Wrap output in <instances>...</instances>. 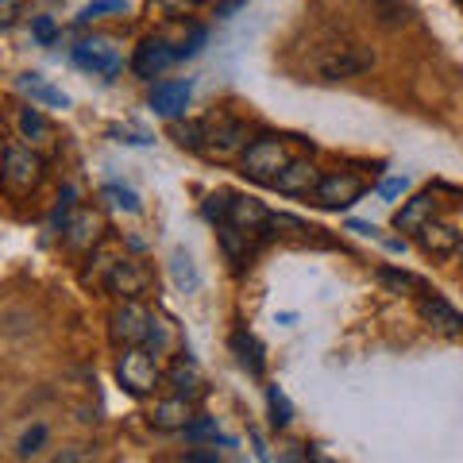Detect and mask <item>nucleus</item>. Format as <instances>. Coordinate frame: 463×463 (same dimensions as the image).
I'll return each mask as SVG.
<instances>
[{"instance_id":"1","label":"nucleus","mask_w":463,"mask_h":463,"mask_svg":"<svg viewBox=\"0 0 463 463\" xmlns=\"http://www.w3.org/2000/svg\"><path fill=\"white\" fill-rule=\"evenodd\" d=\"M286 163H289V151L279 136H263V139L248 143V151H243V174L255 182H267V185L279 178V170Z\"/></svg>"},{"instance_id":"2","label":"nucleus","mask_w":463,"mask_h":463,"mask_svg":"<svg viewBox=\"0 0 463 463\" xmlns=\"http://www.w3.org/2000/svg\"><path fill=\"white\" fill-rule=\"evenodd\" d=\"M371 66H374V54L364 47H328L313 62V74H317V81H340V78L364 74Z\"/></svg>"},{"instance_id":"3","label":"nucleus","mask_w":463,"mask_h":463,"mask_svg":"<svg viewBox=\"0 0 463 463\" xmlns=\"http://www.w3.org/2000/svg\"><path fill=\"white\" fill-rule=\"evenodd\" d=\"M116 379H120L132 394H151V390L158 386V364H155V355L147 352V347H124V355H120V364H116Z\"/></svg>"},{"instance_id":"4","label":"nucleus","mask_w":463,"mask_h":463,"mask_svg":"<svg viewBox=\"0 0 463 463\" xmlns=\"http://www.w3.org/2000/svg\"><path fill=\"white\" fill-rule=\"evenodd\" d=\"M105 286L112 294H120L124 301H139L151 294L155 286V270L147 263H139V259H116L105 274Z\"/></svg>"},{"instance_id":"5","label":"nucleus","mask_w":463,"mask_h":463,"mask_svg":"<svg viewBox=\"0 0 463 463\" xmlns=\"http://www.w3.org/2000/svg\"><path fill=\"white\" fill-rule=\"evenodd\" d=\"M151 325H155V313H147L139 301H124V306L112 313L109 336L116 347H139L151 340Z\"/></svg>"},{"instance_id":"6","label":"nucleus","mask_w":463,"mask_h":463,"mask_svg":"<svg viewBox=\"0 0 463 463\" xmlns=\"http://www.w3.org/2000/svg\"><path fill=\"white\" fill-rule=\"evenodd\" d=\"M74 62L90 74H100V78H116L124 70V54L116 47L112 39L105 35H93V39H81L74 47Z\"/></svg>"},{"instance_id":"7","label":"nucleus","mask_w":463,"mask_h":463,"mask_svg":"<svg viewBox=\"0 0 463 463\" xmlns=\"http://www.w3.org/2000/svg\"><path fill=\"white\" fill-rule=\"evenodd\" d=\"M359 197H364V182L347 170L321 174V182H317V190H313V201L321 209H347V205H355Z\"/></svg>"},{"instance_id":"8","label":"nucleus","mask_w":463,"mask_h":463,"mask_svg":"<svg viewBox=\"0 0 463 463\" xmlns=\"http://www.w3.org/2000/svg\"><path fill=\"white\" fill-rule=\"evenodd\" d=\"M39 174H43L39 155L20 147V143H8L5 147V185H8V194H27L39 182Z\"/></svg>"},{"instance_id":"9","label":"nucleus","mask_w":463,"mask_h":463,"mask_svg":"<svg viewBox=\"0 0 463 463\" xmlns=\"http://www.w3.org/2000/svg\"><path fill=\"white\" fill-rule=\"evenodd\" d=\"M248 139V128L240 120H228V116H216V120H205V143H201V155L209 158H228L243 147Z\"/></svg>"},{"instance_id":"10","label":"nucleus","mask_w":463,"mask_h":463,"mask_svg":"<svg viewBox=\"0 0 463 463\" xmlns=\"http://www.w3.org/2000/svg\"><path fill=\"white\" fill-rule=\"evenodd\" d=\"M170 62H178V47H170L166 39L151 35V39H143L139 47H136L132 74H136V78H143V81H151V78L163 74V70H166Z\"/></svg>"},{"instance_id":"11","label":"nucleus","mask_w":463,"mask_h":463,"mask_svg":"<svg viewBox=\"0 0 463 463\" xmlns=\"http://www.w3.org/2000/svg\"><path fill=\"white\" fill-rule=\"evenodd\" d=\"M317 182H321V174H317L313 163H306V158H289V163L279 170V178L270 182V190H279L286 197H309L317 190Z\"/></svg>"},{"instance_id":"12","label":"nucleus","mask_w":463,"mask_h":463,"mask_svg":"<svg viewBox=\"0 0 463 463\" xmlns=\"http://www.w3.org/2000/svg\"><path fill=\"white\" fill-rule=\"evenodd\" d=\"M190 100H194V85L190 81H158L151 90V109L158 116H166V120H178V116H185Z\"/></svg>"},{"instance_id":"13","label":"nucleus","mask_w":463,"mask_h":463,"mask_svg":"<svg viewBox=\"0 0 463 463\" xmlns=\"http://www.w3.org/2000/svg\"><path fill=\"white\" fill-rule=\"evenodd\" d=\"M228 224H236L240 232H248L251 240H263L270 232V213L259 205L255 197H232V213H228Z\"/></svg>"},{"instance_id":"14","label":"nucleus","mask_w":463,"mask_h":463,"mask_svg":"<svg viewBox=\"0 0 463 463\" xmlns=\"http://www.w3.org/2000/svg\"><path fill=\"white\" fill-rule=\"evenodd\" d=\"M417 313H421V321H429L437 332H448V336L463 332V313H456L444 298H429V294H421V301H417Z\"/></svg>"},{"instance_id":"15","label":"nucleus","mask_w":463,"mask_h":463,"mask_svg":"<svg viewBox=\"0 0 463 463\" xmlns=\"http://www.w3.org/2000/svg\"><path fill=\"white\" fill-rule=\"evenodd\" d=\"M432 216H437V194H417V197H410L405 205L398 209V216H394V228L398 232H421Z\"/></svg>"},{"instance_id":"16","label":"nucleus","mask_w":463,"mask_h":463,"mask_svg":"<svg viewBox=\"0 0 463 463\" xmlns=\"http://www.w3.org/2000/svg\"><path fill=\"white\" fill-rule=\"evenodd\" d=\"M97 228H100L97 213H93V209H78V213L62 224V232H66V248H70V251L93 248V243H97Z\"/></svg>"},{"instance_id":"17","label":"nucleus","mask_w":463,"mask_h":463,"mask_svg":"<svg viewBox=\"0 0 463 463\" xmlns=\"http://www.w3.org/2000/svg\"><path fill=\"white\" fill-rule=\"evenodd\" d=\"M417 240H421V248L437 259L459 251V232L452 224H440V221H429L421 232H417Z\"/></svg>"},{"instance_id":"18","label":"nucleus","mask_w":463,"mask_h":463,"mask_svg":"<svg viewBox=\"0 0 463 463\" xmlns=\"http://www.w3.org/2000/svg\"><path fill=\"white\" fill-rule=\"evenodd\" d=\"M20 90L32 97V100H39V105H51V109H70V97L62 93V90H54V85H47L43 81V74H24L20 81Z\"/></svg>"},{"instance_id":"19","label":"nucleus","mask_w":463,"mask_h":463,"mask_svg":"<svg viewBox=\"0 0 463 463\" xmlns=\"http://www.w3.org/2000/svg\"><path fill=\"white\" fill-rule=\"evenodd\" d=\"M232 352H236L240 367L248 371L251 379L263 374V347H259V340L251 336V332H236V336H232Z\"/></svg>"},{"instance_id":"20","label":"nucleus","mask_w":463,"mask_h":463,"mask_svg":"<svg viewBox=\"0 0 463 463\" xmlns=\"http://www.w3.org/2000/svg\"><path fill=\"white\" fill-rule=\"evenodd\" d=\"M151 421H155V429H185L190 425V398H170V402H163V405H155V413H151Z\"/></svg>"},{"instance_id":"21","label":"nucleus","mask_w":463,"mask_h":463,"mask_svg":"<svg viewBox=\"0 0 463 463\" xmlns=\"http://www.w3.org/2000/svg\"><path fill=\"white\" fill-rule=\"evenodd\" d=\"M170 274H174V286L182 289V294H197L201 289V274H197V267H194V259H190V251H174L170 255Z\"/></svg>"},{"instance_id":"22","label":"nucleus","mask_w":463,"mask_h":463,"mask_svg":"<svg viewBox=\"0 0 463 463\" xmlns=\"http://www.w3.org/2000/svg\"><path fill=\"white\" fill-rule=\"evenodd\" d=\"M20 132H24V139H32V143H51L54 128L35 105H27V109H20Z\"/></svg>"},{"instance_id":"23","label":"nucleus","mask_w":463,"mask_h":463,"mask_svg":"<svg viewBox=\"0 0 463 463\" xmlns=\"http://www.w3.org/2000/svg\"><path fill=\"white\" fill-rule=\"evenodd\" d=\"M190 352H182V359H178V367L170 371V383H174V390H178L182 398H194L197 394V386H201V379H197V367H194V359H185Z\"/></svg>"},{"instance_id":"24","label":"nucleus","mask_w":463,"mask_h":463,"mask_svg":"<svg viewBox=\"0 0 463 463\" xmlns=\"http://www.w3.org/2000/svg\"><path fill=\"white\" fill-rule=\"evenodd\" d=\"M379 282L383 286H390V289H413V294H425V282L417 279V274H405V270H394V267H383L379 270Z\"/></svg>"},{"instance_id":"25","label":"nucleus","mask_w":463,"mask_h":463,"mask_svg":"<svg viewBox=\"0 0 463 463\" xmlns=\"http://www.w3.org/2000/svg\"><path fill=\"white\" fill-rule=\"evenodd\" d=\"M267 402H270V425L274 429H286L289 421H294V405H289V398L282 394L279 386L267 390Z\"/></svg>"},{"instance_id":"26","label":"nucleus","mask_w":463,"mask_h":463,"mask_svg":"<svg viewBox=\"0 0 463 463\" xmlns=\"http://www.w3.org/2000/svg\"><path fill=\"white\" fill-rule=\"evenodd\" d=\"M105 197L112 201L116 209H128V213H139V197L128 190V185H120V182H109L105 185Z\"/></svg>"},{"instance_id":"27","label":"nucleus","mask_w":463,"mask_h":463,"mask_svg":"<svg viewBox=\"0 0 463 463\" xmlns=\"http://www.w3.org/2000/svg\"><path fill=\"white\" fill-rule=\"evenodd\" d=\"M228 213H232V194H213V197L205 201V216H209L213 224H224Z\"/></svg>"},{"instance_id":"28","label":"nucleus","mask_w":463,"mask_h":463,"mask_svg":"<svg viewBox=\"0 0 463 463\" xmlns=\"http://www.w3.org/2000/svg\"><path fill=\"white\" fill-rule=\"evenodd\" d=\"M151 8L158 12H170V16H182V12H197V8H205L209 0H147Z\"/></svg>"},{"instance_id":"29","label":"nucleus","mask_w":463,"mask_h":463,"mask_svg":"<svg viewBox=\"0 0 463 463\" xmlns=\"http://www.w3.org/2000/svg\"><path fill=\"white\" fill-rule=\"evenodd\" d=\"M105 12H124V0H97V5H90V8H81V16H78V24H90L93 16H105Z\"/></svg>"},{"instance_id":"30","label":"nucleus","mask_w":463,"mask_h":463,"mask_svg":"<svg viewBox=\"0 0 463 463\" xmlns=\"http://www.w3.org/2000/svg\"><path fill=\"white\" fill-rule=\"evenodd\" d=\"M32 35L43 43V47H51L54 35H58V27H54V20H51V16H35V20H32Z\"/></svg>"},{"instance_id":"31","label":"nucleus","mask_w":463,"mask_h":463,"mask_svg":"<svg viewBox=\"0 0 463 463\" xmlns=\"http://www.w3.org/2000/svg\"><path fill=\"white\" fill-rule=\"evenodd\" d=\"M182 432H185V440H205V437H213V440H216V425L209 421V417H201V421H190Z\"/></svg>"},{"instance_id":"32","label":"nucleus","mask_w":463,"mask_h":463,"mask_svg":"<svg viewBox=\"0 0 463 463\" xmlns=\"http://www.w3.org/2000/svg\"><path fill=\"white\" fill-rule=\"evenodd\" d=\"M47 440V429L43 425H35L32 432H24V440H20V456H32V452H39V444Z\"/></svg>"},{"instance_id":"33","label":"nucleus","mask_w":463,"mask_h":463,"mask_svg":"<svg viewBox=\"0 0 463 463\" xmlns=\"http://www.w3.org/2000/svg\"><path fill=\"white\" fill-rule=\"evenodd\" d=\"M166 340H170V332H166V321H163V317H155V325H151V347H155V355L158 352H166Z\"/></svg>"},{"instance_id":"34","label":"nucleus","mask_w":463,"mask_h":463,"mask_svg":"<svg viewBox=\"0 0 463 463\" xmlns=\"http://www.w3.org/2000/svg\"><path fill=\"white\" fill-rule=\"evenodd\" d=\"M405 190H410V178H386V182L379 185V194H383L386 201H394V197H402Z\"/></svg>"},{"instance_id":"35","label":"nucleus","mask_w":463,"mask_h":463,"mask_svg":"<svg viewBox=\"0 0 463 463\" xmlns=\"http://www.w3.org/2000/svg\"><path fill=\"white\" fill-rule=\"evenodd\" d=\"M185 459H190V463H216V459H221V452H216V448H209V452H185Z\"/></svg>"},{"instance_id":"36","label":"nucleus","mask_w":463,"mask_h":463,"mask_svg":"<svg viewBox=\"0 0 463 463\" xmlns=\"http://www.w3.org/2000/svg\"><path fill=\"white\" fill-rule=\"evenodd\" d=\"M347 232H359V236H379V228L367 224V221H352V224H347Z\"/></svg>"},{"instance_id":"37","label":"nucleus","mask_w":463,"mask_h":463,"mask_svg":"<svg viewBox=\"0 0 463 463\" xmlns=\"http://www.w3.org/2000/svg\"><path fill=\"white\" fill-rule=\"evenodd\" d=\"M16 12H20V5H16V0H5V27H12V24L20 20Z\"/></svg>"},{"instance_id":"38","label":"nucleus","mask_w":463,"mask_h":463,"mask_svg":"<svg viewBox=\"0 0 463 463\" xmlns=\"http://www.w3.org/2000/svg\"><path fill=\"white\" fill-rule=\"evenodd\" d=\"M240 5H243V0H224V5H221V8H216V12H221V16H232V12H236Z\"/></svg>"},{"instance_id":"39","label":"nucleus","mask_w":463,"mask_h":463,"mask_svg":"<svg viewBox=\"0 0 463 463\" xmlns=\"http://www.w3.org/2000/svg\"><path fill=\"white\" fill-rule=\"evenodd\" d=\"M459 259H463V240H459Z\"/></svg>"}]
</instances>
